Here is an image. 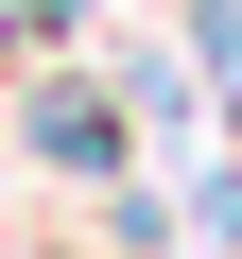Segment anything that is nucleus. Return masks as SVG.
<instances>
[{"label":"nucleus","mask_w":242,"mask_h":259,"mask_svg":"<svg viewBox=\"0 0 242 259\" xmlns=\"http://www.w3.org/2000/svg\"><path fill=\"white\" fill-rule=\"evenodd\" d=\"M69 18H87V0H0V35H18V52H52Z\"/></svg>","instance_id":"f03ea898"},{"label":"nucleus","mask_w":242,"mask_h":259,"mask_svg":"<svg viewBox=\"0 0 242 259\" xmlns=\"http://www.w3.org/2000/svg\"><path fill=\"white\" fill-rule=\"evenodd\" d=\"M18 139H35L52 173H87V190H121V173H139V104H121L104 69H35V87H18Z\"/></svg>","instance_id":"f257e3e1"}]
</instances>
